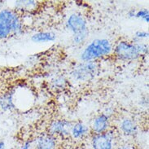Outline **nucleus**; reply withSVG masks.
I'll use <instances>...</instances> for the list:
<instances>
[{
	"label": "nucleus",
	"mask_w": 149,
	"mask_h": 149,
	"mask_svg": "<svg viewBox=\"0 0 149 149\" xmlns=\"http://www.w3.org/2000/svg\"><path fill=\"white\" fill-rule=\"evenodd\" d=\"M6 148V143L3 140H0V149Z\"/></svg>",
	"instance_id": "18"
},
{
	"label": "nucleus",
	"mask_w": 149,
	"mask_h": 149,
	"mask_svg": "<svg viewBox=\"0 0 149 149\" xmlns=\"http://www.w3.org/2000/svg\"><path fill=\"white\" fill-rule=\"evenodd\" d=\"M96 65L92 61H87L77 66L72 75L78 81H88L95 76L96 72Z\"/></svg>",
	"instance_id": "4"
},
{
	"label": "nucleus",
	"mask_w": 149,
	"mask_h": 149,
	"mask_svg": "<svg viewBox=\"0 0 149 149\" xmlns=\"http://www.w3.org/2000/svg\"><path fill=\"white\" fill-rule=\"evenodd\" d=\"M89 133V128L83 123H76L71 128L70 134L75 139H80Z\"/></svg>",
	"instance_id": "12"
},
{
	"label": "nucleus",
	"mask_w": 149,
	"mask_h": 149,
	"mask_svg": "<svg viewBox=\"0 0 149 149\" xmlns=\"http://www.w3.org/2000/svg\"><path fill=\"white\" fill-rule=\"evenodd\" d=\"M115 55L121 61H134L141 56L135 43L127 41L119 42L114 50Z\"/></svg>",
	"instance_id": "3"
},
{
	"label": "nucleus",
	"mask_w": 149,
	"mask_h": 149,
	"mask_svg": "<svg viewBox=\"0 0 149 149\" xmlns=\"http://www.w3.org/2000/svg\"><path fill=\"white\" fill-rule=\"evenodd\" d=\"M135 11L134 10H131V11H130L129 13H128V15H129L130 17H135Z\"/></svg>",
	"instance_id": "19"
},
{
	"label": "nucleus",
	"mask_w": 149,
	"mask_h": 149,
	"mask_svg": "<svg viewBox=\"0 0 149 149\" xmlns=\"http://www.w3.org/2000/svg\"><path fill=\"white\" fill-rule=\"evenodd\" d=\"M56 33L52 32H39L34 33L31 37V40L34 42H47L56 40Z\"/></svg>",
	"instance_id": "13"
},
{
	"label": "nucleus",
	"mask_w": 149,
	"mask_h": 149,
	"mask_svg": "<svg viewBox=\"0 0 149 149\" xmlns=\"http://www.w3.org/2000/svg\"><path fill=\"white\" fill-rule=\"evenodd\" d=\"M13 91H8L0 96V109L4 111L12 110L15 109V104L13 101Z\"/></svg>",
	"instance_id": "11"
},
{
	"label": "nucleus",
	"mask_w": 149,
	"mask_h": 149,
	"mask_svg": "<svg viewBox=\"0 0 149 149\" xmlns=\"http://www.w3.org/2000/svg\"><path fill=\"white\" fill-rule=\"evenodd\" d=\"M112 52V44L108 39H95L89 43L81 54V59L85 62L106 56Z\"/></svg>",
	"instance_id": "2"
},
{
	"label": "nucleus",
	"mask_w": 149,
	"mask_h": 149,
	"mask_svg": "<svg viewBox=\"0 0 149 149\" xmlns=\"http://www.w3.org/2000/svg\"><path fill=\"white\" fill-rule=\"evenodd\" d=\"M109 127V117L106 114H101L94 120L92 130L95 134H103L108 131Z\"/></svg>",
	"instance_id": "9"
},
{
	"label": "nucleus",
	"mask_w": 149,
	"mask_h": 149,
	"mask_svg": "<svg viewBox=\"0 0 149 149\" xmlns=\"http://www.w3.org/2000/svg\"><path fill=\"white\" fill-rule=\"evenodd\" d=\"M135 17L137 18H141L144 20L145 22L148 23L149 22V13L148 10L147 9H142L140 11H139L135 13Z\"/></svg>",
	"instance_id": "15"
},
{
	"label": "nucleus",
	"mask_w": 149,
	"mask_h": 149,
	"mask_svg": "<svg viewBox=\"0 0 149 149\" xmlns=\"http://www.w3.org/2000/svg\"><path fill=\"white\" fill-rule=\"evenodd\" d=\"M22 32V23L16 12L10 9L0 10V39L6 38L12 33Z\"/></svg>",
	"instance_id": "1"
},
{
	"label": "nucleus",
	"mask_w": 149,
	"mask_h": 149,
	"mask_svg": "<svg viewBox=\"0 0 149 149\" xmlns=\"http://www.w3.org/2000/svg\"><path fill=\"white\" fill-rule=\"evenodd\" d=\"M72 126L71 122L66 120H57L51 124L49 131L53 136L58 135L61 137H67L70 134Z\"/></svg>",
	"instance_id": "7"
},
{
	"label": "nucleus",
	"mask_w": 149,
	"mask_h": 149,
	"mask_svg": "<svg viewBox=\"0 0 149 149\" xmlns=\"http://www.w3.org/2000/svg\"><path fill=\"white\" fill-rule=\"evenodd\" d=\"M33 141H27L21 146L20 149H33Z\"/></svg>",
	"instance_id": "17"
},
{
	"label": "nucleus",
	"mask_w": 149,
	"mask_h": 149,
	"mask_svg": "<svg viewBox=\"0 0 149 149\" xmlns=\"http://www.w3.org/2000/svg\"><path fill=\"white\" fill-rule=\"evenodd\" d=\"M35 1H17L16 2V7L20 9L24 10H30L36 6Z\"/></svg>",
	"instance_id": "14"
},
{
	"label": "nucleus",
	"mask_w": 149,
	"mask_h": 149,
	"mask_svg": "<svg viewBox=\"0 0 149 149\" xmlns=\"http://www.w3.org/2000/svg\"><path fill=\"white\" fill-rule=\"evenodd\" d=\"M67 27L73 33V35L88 32L86 20L78 14H72L69 16L67 20Z\"/></svg>",
	"instance_id": "6"
},
{
	"label": "nucleus",
	"mask_w": 149,
	"mask_h": 149,
	"mask_svg": "<svg viewBox=\"0 0 149 149\" xmlns=\"http://www.w3.org/2000/svg\"><path fill=\"white\" fill-rule=\"evenodd\" d=\"M2 5H3V3L0 2V10H1V8H2Z\"/></svg>",
	"instance_id": "21"
},
{
	"label": "nucleus",
	"mask_w": 149,
	"mask_h": 149,
	"mask_svg": "<svg viewBox=\"0 0 149 149\" xmlns=\"http://www.w3.org/2000/svg\"><path fill=\"white\" fill-rule=\"evenodd\" d=\"M148 38V33L145 32V31H138L135 33L134 35V41L135 43L136 42H139V40H141L143 38Z\"/></svg>",
	"instance_id": "16"
},
{
	"label": "nucleus",
	"mask_w": 149,
	"mask_h": 149,
	"mask_svg": "<svg viewBox=\"0 0 149 149\" xmlns=\"http://www.w3.org/2000/svg\"><path fill=\"white\" fill-rule=\"evenodd\" d=\"M92 149H113L114 136L110 132L95 134L91 139Z\"/></svg>",
	"instance_id": "5"
},
{
	"label": "nucleus",
	"mask_w": 149,
	"mask_h": 149,
	"mask_svg": "<svg viewBox=\"0 0 149 149\" xmlns=\"http://www.w3.org/2000/svg\"><path fill=\"white\" fill-rule=\"evenodd\" d=\"M120 128L122 133L126 136H134L138 132L137 125L133 120L130 118H125L121 121Z\"/></svg>",
	"instance_id": "10"
},
{
	"label": "nucleus",
	"mask_w": 149,
	"mask_h": 149,
	"mask_svg": "<svg viewBox=\"0 0 149 149\" xmlns=\"http://www.w3.org/2000/svg\"><path fill=\"white\" fill-rule=\"evenodd\" d=\"M118 149H134V148L130 145H124L121 146V148H119Z\"/></svg>",
	"instance_id": "20"
},
{
	"label": "nucleus",
	"mask_w": 149,
	"mask_h": 149,
	"mask_svg": "<svg viewBox=\"0 0 149 149\" xmlns=\"http://www.w3.org/2000/svg\"><path fill=\"white\" fill-rule=\"evenodd\" d=\"M35 149H55L56 139L52 134H44L38 137L33 141Z\"/></svg>",
	"instance_id": "8"
}]
</instances>
